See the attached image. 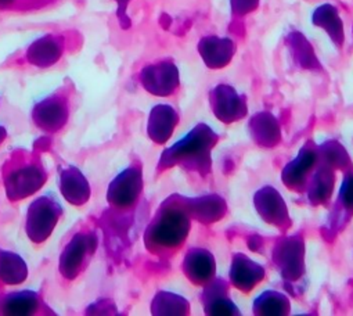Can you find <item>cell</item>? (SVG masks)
<instances>
[{
	"label": "cell",
	"instance_id": "obj_8",
	"mask_svg": "<svg viewBox=\"0 0 353 316\" xmlns=\"http://www.w3.org/2000/svg\"><path fill=\"white\" fill-rule=\"evenodd\" d=\"M28 268L26 261L9 251L0 253V283L5 286H17L26 282Z\"/></svg>",
	"mask_w": 353,
	"mask_h": 316
},
{
	"label": "cell",
	"instance_id": "obj_11",
	"mask_svg": "<svg viewBox=\"0 0 353 316\" xmlns=\"http://www.w3.org/2000/svg\"><path fill=\"white\" fill-rule=\"evenodd\" d=\"M8 137V132L3 126H0V144H2L5 141V139Z\"/></svg>",
	"mask_w": 353,
	"mask_h": 316
},
{
	"label": "cell",
	"instance_id": "obj_2",
	"mask_svg": "<svg viewBox=\"0 0 353 316\" xmlns=\"http://www.w3.org/2000/svg\"><path fill=\"white\" fill-rule=\"evenodd\" d=\"M61 214V207L52 197L45 196L37 199L27 214L26 230L30 240L37 244L46 241L54 230Z\"/></svg>",
	"mask_w": 353,
	"mask_h": 316
},
{
	"label": "cell",
	"instance_id": "obj_9",
	"mask_svg": "<svg viewBox=\"0 0 353 316\" xmlns=\"http://www.w3.org/2000/svg\"><path fill=\"white\" fill-rule=\"evenodd\" d=\"M52 0H0V10H28L45 6Z\"/></svg>",
	"mask_w": 353,
	"mask_h": 316
},
{
	"label": "cell",
	"instance_id": "obj_10",
	"mask_svg": "<svg viewBox=\"0 0 353 316\" xmlns=\"http://www.w3.org/2000/svg\"><path fill=\"white\" fill-rule=\"evenodd\" d=\"M258 0H233V5L239 9H250L251 5H256Z\"/></svg>",
	"mask_w": 353,
	"mask_h": 316
},
{
	"label": "cell",
	"instance_id": "obj_3",
	"mask_svg": "<svg viewBox=\"0 0 353 316\" xmlns=\"http://www.w3.org/2000/svg\"><path fill=\"white\" fill-rule=\"evenodd\" d=\"M96 243L97 240L94 232H78L61 253L59 265L60 273L70 280L78 277L90 262V258L96 250Z\"/></svg>",
	"mask_w": 353,
	"mask_h": 316
},
{
	"label": "cell",
	"instance_id": "obj_4",
	"mask_svg": "<svg viewBox=\"0 0 353 316\" xmlns=\"http://www.w3.org/2000/svg\"><path fill=\"white\" fill-rule=\"evenodd\" d=\"M70 103L64 92H57L37 103L32 110V119L45 132H57L68 121Z\"/></svg>",
	"mask_w": 353,
	"mask_h": 316
},
{
	"label": "cell",
	"instance_id": "obj_6",
	"mask_svg": "<svg viewBox=\"0 0 353 316\" xmlns=\"http://www.w3.org/2000/svg\"><path fill=\"white\" fill-rule=\"evenodd\" d=\"M63 197L72 206H83L90 199V186L82 172L75 167H67L60 177Z\"/></svg>",
	"mask_w": 353,
	"mask_h": 316
},
{
	"label": "cell",
	"instance_id": "obj_5",
	"mask_svg": "<svg viewBox=\"0 0 353 316\" xmlns=\"http://www.w3.org/2000/svg\"><path fill=\"white\" fill-rule=\"evenodd\" d=\"M65 48L64 38L60 35H46L37 39L27 50V61L39 68L54 66L63 56Z\"/></svg>",
	"mask_w": 353,
	"mask_h": 316
},
{
	"label": "cell",
	"instance_id": "obj_12",
	"mask_svg": "<svg viewBox=\"0 0 353 316\" xmlns=\"http://www.w3.org/2000/svg\"><path fill=\"white\" fill-rule=\"evenodd\" d=\"M115 2L119 5V10H122V8L126 6V3L129 2V0H115Z\"/></svg>",
	"mask_w": 353,
	"mask_h": 316
},
{
	"label": "cell",
	"instance_id": "obj_1",
	"mask_svg": "<svg viewBox=\"0 0 353 316\" xmlns=\"http://www.w3.org/2000/svg\"><path fill=\"white\" fill-rule=\"evenodd\" d=\"M6 195L10 201H17L32 196L48 181L46 171L34 155L21 152L13 155L5 167L3 174Z\"/></svg>",
	"mask_w": 353,
	"mask_h": 316
},
{
	"label": "cell",
	"instance_id": "obj_7",
	"mask_svg": "<svg viewBox=\"0 0 353 316\" xmlns=\"http://www.w3.org/2000/svg\"><path fill=\"white\" fill-rule=\"evenodd\" d=\"M39 306V297L34 291H17L0 299V313L3 315H32Z\"/></svg>",
	"mask_w": 353,
	"mask_h": 316
}]
</instances>
